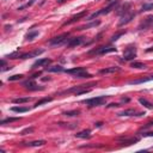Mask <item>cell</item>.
I'll return each instance as SVG.
<instances>
[{
    "mask_svg": "<svg viewBox=\"0 0 153 153\" xmlns=\"http://www.w3.org/2000/svg\"><path fill=\"white\" fill-rule=\"evenodd\" d=\"M75 136H76V138H79V139H89V138L91 136V130H90V129L81 130V132L76 133Z\"/></svg>",
    "mask_w": 153,
    "mask_h": 153,
    "instance_id": "12",
    "label": "cell"
},
{
    "mask_svg": "<svg viewBox=\"0 0 153 153\" xmlns=\"http://www.w3.org/2000/svg\"><path fill=\"white\" fill-rule=\"evenodd\" d=\"M85 71V68L84 67H75V68H72V70H66L65 72L68 74H74V75H76V74L81 73V72H84Z\"/></svg>",
    "mask_w": 153,
    "mask_h": 153,
    "instance_id": "15",
    "label": "cell"
},
{
    "mask_svg": "<svg viewBox=\"0 0 153 153\" xmlns=\"http://www.w3.org/2000/svg\"><path fill=\"white\" fill-rule=\"evenodd\" d=\"M112 52H116V48H114V47H99L96 50H92L91 54H107V53Z\"/></svg>",
    "mask_w": 153,
    "mask_h": 153,
    "instance_id": "7",
    "label": "cell"
},
{
    "mask_svg": "<svg viewBox=\"0 0 153 153\" xmlns=\"http://www.w3.org/2000/svg\"><path fill=\"white\" fill-rule=\"evenodd\" d=\"M150 127H153V121H152V122H148V123H147L146 126H144V127H142V129H144V130H145V129L150 128Z\"/></svg>",
    "mask_w": 153,
    "mask_h": 153,
    "instance_id": "33",
    "label": "cell"
},
{
    "mask_svg": "<svg viewBox=\"0 0 153 153\" xmlns=\"http://www.w3.org/2000/svg\"><path fill=\"white\" fill-rule=\"evenodd\" d=\"M49 63H52V60L50 59H40L32 65V68L41 67V66H47V65H49Z\"/></svg>",
    "mask_w": 153,
    "mask_h": 153,
    "instance_id": "10",
    "label": "cell"
},
{
    "mask_svg": "<svg viewBox=\"0 0 153 153\" xmlns=\"http://www.w3.org/2000/svg\"><path fill=\"white\" fill-rule=\"evenodd\" d=\"M134 58H136V49L135 47H129V48L126 49V52L123 53V59L126 61H130Z\"/></svg>",
    "mask_w": 153,
    "mask_h": 153,
    "instance_id": "4",
    "label": "cell"
},
{
    "mask_svg": "<svg viewBox=\"0 0 153 153\" xmlns=\"http://www.w3.org/2000/svg\"><path fill=\"white\" fill-rule=\"evenodd\" d=\"M142 135H144V136H153V132H150V133H144Z\"/></svg>",
    "mask_w": 153,
    "mask_h": 153,
    "instance_id": "35",
    "label": "cell"
},
{
    "mask_svg": "<svg viewBox=\"0 0 153 153\" xmlns=\"http://www.w3.org/2000/svg\"><path fill=\"white\" fill-rule=\"evenodd\" d=\"M130 67H133V68H139V70H145V68H146V65L142 62H139V61H134V62H132Z\"/></svg>",
    "mask_w": 153,
    "mask_h": 153,
    "instance_id": "17",
    "label": "cell"
},
{
    "mask_svg": "<svg viewBox=\"0 0 153 153\" xmlns=\"http://www.w3.org/2000/svg\"><path fill=\"white\" fill-rule=\"evenodd\" d=\"M96 126H97V127H101V126H102V122H98V123H96Z\"/></svg>",
    "mask_w": 153,
    "mask_h": 153,
    "instance_id": "38",
    "label": "cell"
},
{
    "mask_svg": "<svg viewBox=\"0 0 153 153\" xmlns=\"http://www.w3.org/2000/svg\"><path fill=\"white\" fill-rule=\"evenodd\" d=\"M121 68L120 67H109V68H104L101 70V74H108V73H115V72H120Z\"/></svg>",
    "mask_w": 153,
    "mask_h": 153,
    "instance_id": "14",
    "label": "cell"
},
{
    "mask_svg": "<svg viewBox=\"0 0 153 153\" xmlns=\"http://www.w3.org/2000/svg\"><path fill=\"white\" fill-rule=\"evenodd\" d=\"M38 35V31H34V32H30V34H28L26 35V40H32L34 37H36V36Z\"/></svg>",
    "mask_w": 153,
    "mask_h": 153,
    "instance_id": "32",
    "label": "cell"
},
{
    "mask_svg": "<svg viewBox=\"0 0 153 153\" xmlns=\"http://www.w3.org/2000/svg\"><path fill=\"white\" fill-rule=\"evenodd\" d=\"M153 79V76H151V78H144V79H140V80H134V81H130V85H133V84H140V83H146V81H150V80Z\"/></svg>",
    "mask_w": 153,
    "mask_h": 153,
    "instance_id": "26",
    "label": "cell"
},
{
    "mask_svg": "<svg viewBox=\"0 0 153 153\" xmlns=\"http://www.w3.org/2000/svg\"><path fill=\"white\" fill-rule=\"evenodd\" d=\"M31 101V98L29 97H25V98H16L13 99V103L14 104H24V103H28V102Z\"/></svg>",
    "mask_w": 153,
    "mask_h": 153,
    "instance_id": "18",
    "label": "cell"
},
{
    "mask_svg": "<svg viewBox=\"0 0 153 153\" xmlns=\"http://www.w3.org/2000/svg\"><path fill=\"white\" fill-rule=\"evenodd\" d=\"M24 86L26 89H29V90H43V87H37V85L32 80H29V81L24 83Z\"/></svg>",
    "mask_w": 153,
    "mask_h": 153,
    "instance_id": "13",
    "label": "cell"
},
{
    "mask_svg": "<svg viewBox=\"0 0 153 153\" xmlns=\"http://www.w3.org/2000/svg\"><path fill=\"white\" fill-rule=\"evenodd\" d=\"M153 24V16H148L146 19H144V22L140 24L139 30H146Z\"/></svg>",
    "mask_w": 153,
    "mask_h": 153,
    "instance_id": "8",
    "label": "cell"
},
{
    "mask_svg": "<svg viewBox=\"0 0 153 153\" xmlns=\"http://www.w3.org/2000/svg\"><path fill=\"white\" fill-rule=\"evenodd\" d=\"M40 75H41V72H38V73H36V74H34V75H32V76H31V78H32V79H35V78H37V76H40Z\"/></svg>",
    "mask_w": 153,
    "mask_h": 153,
    "instance_id": "36",
    "label": "cell"
},
{
    "mask_svg": "<svg viewBox=\"0 0 153 153\" xmlns=\"http://www.w3.org/2000/svg\"><path fill=\"white\" fill-rule=\"evenodd\" d=\"M139 102H140V104H142L145 108H147V109H153V105L151 104L148 101H146L145 98H140Z\"/></svg>",
    "mask_w": 153,
    "mask_h": 153,
    "instance_id": "22",
    "label": "cell"
},
{
    "mask_svg": "<svg viewBox=\"0 0 153 153\" xmlns=\"http://www.w3.org/2000/svg\"><path fill=\"white\" fill-rule=\"evenodd\" d=\"M108 107H109V108H111V107H118V104H117V103H111V104L108 105Z\"/></svg>",
    "mask_w": 153,
    "mask_h": 153,
    "instance_id": "37",
    "label": "cell"
},
{
    "mask_svg": "<svg viewBox=\"0 0 153 153\" xmlns=\"http://www.w3.org/2000/svg\"><path fill=\"white\" fill-rule=\"evenodd\" d=\"M120 36H122V34H117V35H115V36H112V38H111V41L114 42V41H116V40H117L118 37H120Z\"/></svg>",
    "mask_w": 153,
    "mask_h": 153,
    "instance_id": "34",
    "label": "cell"
},
{
    "mask_svg": "<svg viewBox=\"0 0 153 153\" xmlns=\"http://www.w3.org/2000/svg\"><path fill=\"white\" fill-rule=\"evenodd\" d=\"M23 76H24L23 74H14V75H12V76H8V80H10V81H14V80H21Z\"/></svg>",
    "mask_w": 153,
    "mask_h": 153,
    "instance_id": "29",
    "label": "cell"
},
{
    "mask_svg": "<svg viewBox=\"0 0 153 153\" xmlns=\"http://www.w3.org/2000/svg\"><path fill=\"white\" fill-rule=\"evenodd\" d=\"M150 10H153V4H145L141 11H150Z\"/></svg>",
    "mask_w": 153,
    "mask_h": 153,
    "instance_id": "31",
    "label": "cell"
},
{
    "mask_svg": "<svg viewBox=\"0 0 153 153\" xmlns=\"http://www.w3.org/2000/svg\"><path fill=\"white\" fill-rule=\"evenodd\" d=\"M19 118L18 117H8V118H5V120H3V121L0 122V125H6V123H11V122H16L18 121Z\"/></svg>",
    "mask_w": 153,
    "mask_h": 153,
    "instance_id": "24",
    "label": "cell"
},
{
    "mask_svg": "<svg viewBox=\"0 0 153 153\" xmlns=\"http://www.w3.org/2000/svg\"><path fill=\"white\" fill-rule=\"evenodd\" d=\"M67 37H68V34H62V35H60V36H56V37L52 38V40L49 41V44L50 45H61V44H65V43L67 44V42L70 40V38H67Z\"/></svg>",
    "mask_w": 153,
    "mask_h": 153,
    "instance_id": "3",
    "label": "cell"
},
{
    "mask_svg": "<svg viewBox=\"0 0 153 153\" xmlns=\"http://www.w3.org/2000/svg\"><path fill=\"white\" fill-rule=\"evenodd\" d=\"M101 24V22L97 21V22H93V23H90V24H86L84 26H80L78 30H85V29H90V28H93V26H97V25Z\"/></svg>",
    "mask_w": 153,
    "mask_h": 153,
    "instance_id": "19",
    "label": "cell"
},
{
    "mask_svg": "<svg viewBox=\"0 0 153 153\" xmlns=\"http://www.w3.org/2000/svg\"><path fill=\"white\" fill-rule=\"evenodd\" d=\"M91 74L90 73H87L86 71H84V72H81V73H79V74H76L75 75V78H91Z\"/></svg>",
    "mask_w": 153,
    "mask_h": 153,
    "instance_id": "28",
    "label": "cell"
},
{
    "mask_svg": "<svg viewBox=\"0 0 153 153\" xmlns=\"http://www.w3.org/2000/svg\"><path fill=\"white\" fill-rule=\"evenodd\" d=\"M85 16H86V11H83V12H80V13H78V14H75V16H73V17L71 18L70 21H67L63 25H70V24H72V23H75V22L80 21V19H81L83 17H85Z\"/></svg>",
    "mask_w": 153,
    "mask_h": 153,
    "instance_id": "9",
    "label": "cell"
},
{
    "mask_svg": "<svg viewBox=\"0 0 153 153\" xmlns=\"http://www.w3.org/2000/svg\"><path fill=\"white\" fill-rule=\"evenodd\" d=\"M105 101H107V97H105V96H102V97L90 98V99H84L83 103H84V104H86V105H89V107H98V105L104 104Z\"/></svg>",
    "mask_w": 153,
    "mask_h": 153,
    "instance_id": "2",
    "label": "cell"
},
{
    "mask_svg": "<svg viewBox=\"0 0 153 153\" xmlns=\"http://www.w3.org/2000/svg\"><path fill=\"white\" fill-rule=\"evenodd\" d=\"M109 3H112V1H116V0H108Z\"/></svg>",
    "mask_w": 153,
    "mask_h": 153,
    "instance_id": "39",
    "label": "cell"
},
{
    "mask_svg": "<svg viewBox=\"0 0 153 153\" xmlns=\"http://www.w3.org/2000/svg\"><path fill=\"white\" fill-rule=\"evenodd\" d=\"M79 114H80L79 110H72V111H66V112H63V115H65V116H78Z\"/></svg>",
    "mask_w": 153,
    "mask_h": 153,
    "instance_id": "27",
    "label": "cell"
},
{
    "mask_svg": "<svg viewBox=\"0 0 153 153\" xmlns=\"http://www.w3.org/2000/svg\"><path fill=\"white\" fill-rule=\"evenodd\" d=\"M12 111H14V112H26V111H29V108H25V107H13V108H12Z\"/></svg>",
    "mask_w": 153,
    "mask_h": 153,
    "instance_id": "23",
    "label": "cell"
},
{
    "mask_svg": "<svg viewBox=\"0 0 153 153\" xmlns=\"http://www.w3.org/2000/svg\"><path fill=\"white\" fill-rule=\"evenodd\" d=\"M116 141H118L120 144L122 145H133V144H135L139 141L138 138H127V136H120V138H116Z\"/></svg>",
    "mask_w": 153,
    "mask_h": 153,
    "instance_id": "5",
    "label": "cell"
},
{
    "mask_svg": "<svg viewBox=\"0 0 153 153\" xmlns=\"http://www.w3.org/2000/svg\"><path fill=\"white\" fill-rule=\"evenodd\" d=\"M136 110L135 109H127V110H123L122 112H120V116H135Z\"/></svg>",
    "mask_w": 153,
    "mask_h": 153,
    "instance_id": "16",
    "label": "cell"
},
{
    "mask_svg": "<svg viewBox=\"0 0 153 153\" xmlns=\"http://www.w3.org/2000/svg\"><path fill=\"white\" fill-rule=\"evenodd\" d=\"M83 42V37H74V38H70L68 42H67V45L68 47H75V45L81 44Z\"/></svg>",
    "mask_w": 153,
    "mask_h": 153,
    "instance_id": "11",
    "label": "cell"
},
{
    "mask_svg": "<svg viewBox=\"0 0 153 153\" xmlns=\"http://www.w3.org/2000/svg\"><path fill=\"white\" fill-rule=\"evenodd\" d=\"M45 144L44 140H36V141H31V142H29L28 145L31 147H37V146H43Z\"/></svg>",
    "mask_w": 153,
    "mask_h": 153,
    "instance_id": "21",
    "label": "cell"
},
{
    "mask_svg": "<svg viewBox=\"0 0 153 153\" xmlns=\"http://www.w3.org/2000/svg\"><path fill=\"white\" fill-rule=\"evenodd\" d=\"M53 98H43V99H41V101H38L37 103L35 104V108H37V107H40V105L42 104H45V103H48V102H52Z\"/></svg>",
    "mask_w": 153,
    "mask_h": 153,
    "instance_id": "25",
    "label": "cell"
},
{
    "mask_svg": "<svg viewBox=\"0 0 153 153\" xmlns=\"http://www.w3.org/2000/svg\"><path fill=\"white\" fill-rule=\"evenodd\" d=\"M48 72H54V73H58V72H63V67L62 66H53V67H49L47 68Z\"/></svg>",
    "mask_w": 153,
    "mask_h": 153,
    "instance_id": "20",
    "label": "cell"
},
{
    "mask_svg": "<svg viewBox=\"0 0 153 153\" xmlns=\"http://www.w3.org/2000/svg\"><path fill=\"white\" fill-rule=\"evenodd\" d=\"M117 6V0L116 1H112L110 5H109L108 7H105V8H102L101 11H97V12H94V13H92V14H90V17L87 18V21H92V19H94L96 17H98V16H101V14H108L110 11L112 10V8H115V7Z\"/></svg>",
    "mask_w": 153,
    "mask_h": 153,
    "instance_id": "1",
    "label": "cell"
},
{
    "mask_svg": "<svg viewBox=\"0 0 153 153\" xmlns=\"http://www.w3.org/2000/svg\"><path fill=\"white\" fill-rule=\"evenodd\" d=\"M134 17H135V13H128V12H127V13H125L123 16H122L120 23H118V26H123V25L128 24L129 22L132 21Z\"/></svg>",
    "mask_w": 153,
    "mask_h": 153,
    "instance_id": "6",
    "label": "cell"
},
{
    "mask_svg": "<svg viewBox=\"0 0 153 153\" xmlns=\"http://www.w3.org/2000/svg\"><path fill=\"white\" fill-rule=\"evenodd\" d=\"M34 132V127H29V128H25L21 132V135H26V134H30V133Z\"/></svg>",
    "mask_w": 153,
    "mask_h": 153,
    "instance_id": "30",
    "label": "cell"
}]
</instances>
